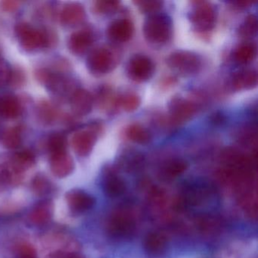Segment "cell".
<instances>
[{
    "mask_svg": "<svg viewBox=\"0 0 258 258\" xmlns=\"http://www.w3.org/2000/svg\"><path fill=\"white\" fill-rule=\"evenodd\" d=\"M35 76L39 82L58 97L72 96L76 90H74L73 81L61 72L48 69H39L36 71Z\"/></svg>",
    "mask_w": 258,
    "mask_h": 258,
    "instance_id": "cell-1",
    "label": "cell"
},
{
    "mask_svg": "<svg viewBox=\"0 0 258 258\" xmlns=\"http://www.w3.org/2000/svg\"><path fill=\"white\" fill-rule=\"evenodd\" d=\"M106 227L108 233L114 238H129L135 232L137 222L131 211L120 208L108 217Z\"/></svg>",
    "mask_w": 258,
    "mask_h": 258,
    "instance_id": "cell-2",
    "label": "cell"
},
{
    "mask_svg": "<svg viewBox=\"0 0 258 258\" xmlns=\"http://www.w3.org/2000/svg\"><path fill=\"white\" fill-rule=\"evenodd\" d=\"M21 46L28 52L49 48L46 30H37L26 22H21L15 28Z\"/></svg>",
    "mask_w": 258,
    "mask_h": 258,
    "instance_id": "cell-3",
    "label": "cell"
},
{
    "mask_svg": "<svg viewBox=\"0 0 258 258\" xmlns=\"http://www.w3.org/2000/svg\"><path fill=\"white\" fill-rule=\"evenodd\" d=\"M145 37L153 44L167 43L171 36V21L164 15H153L145 23Z\"/></svg>",
    "mask_w": 258,
    "mask_h": 258,
    "instance_id": "cell-4",
    "label": "cell"
},
{
    "mask_svg": "<svg viewBox=\"0 0 258 258\" xmlns=\"http://www.w3.org/2000/svg\"><path fill=\"white\" fill-rule=\"evenodd\" d=\"M114 64V55L108 48H96L90 52L87 58L89 70L96 75L108 73L112 69Z\"/></svg>",
    "mask_w": 258,
    "mask_h": 258,
    "instance_id": "cell-5",
    "label": "cell"
},
{
    "mask_svg": "<svg viewBox=\"0 0 258 258\" xmlns=\"http://www.w3.org/2000/svg\"><path fill=\"white\" fill-rule=\"evenodd\" d=\"M167 62L170 68L185 75L197 73L201 68L199 56L191 52L184 51L172 54Z\"/></svg>",
    "mask_w": 258,
    "mask_h": 258,
    "instance_id": "cell-6",
    "label": "cell"
},
{
    "mask_svg": "<svg viewBox=\"0 0 258 258\" xmlns=\"http://www.w3.org/2000/svg\"><path fill=\"white\" fill-rule=\"evenodd\" d=\"M97 124L93 123L89 129L80 131L72 138L74 150L79 156H87L93 150L97 137Z\"/></svg>",
    "mask_w": 258,
    "mask_h": 258,
    "instance_id": "cell-7",
    "label": "cell"
},
{
    "mask_svg": "<svg viewBox=\"0 0 258 258\" xmlns=\"http://www.w3.org/2000/svg\"><path fill=\"white\" fill-rule=\"evenodd\" d=\"M154 64L152 61L145 55H134L127 66L130 78L137 82L147 81L153 75Z\"/></svg>",
    "mask_w": 258,
    "mask_h": 258,
    "instance_id": "cell-8",
    "label": "cell"
},
{
    "mask_svg": "<svg viewBox=\"0 0 258 258\" xmlns=\"http://www.w3.org/2000/svg\"><path fill=\"white\" fill-rule=\"evenodd\" d=\"M190 19L199 29L211 30L215 22V10L210 4L201 3L191 12Z\"/></svg>",
    "mask_w": 258,
    "mask_h": 258,
    "instance_id": "cell-9",
    "label": "cell"
},
{
    "mask_svg": "<svg viewBox=\"0 0 258 258\" xmlns=\"http://www.w3.org/2000/svg\"><path fill=\"white\" fill-rule=\"evenodd\" d=\"M66 201L70 209L75 213H84L94 206L95 201L93 196L82 190L75 189L66 194Z\"/></svg>",
    "mask_w": 258,
    "mask_h": 258,
    "instance_id": "cell-10",
    "label": "cell"
},
{
    "mask_svg": "<svg viewBox=\"0 0 258 258\" xmlns=\"http://www.w3.org/2000/svg\"><path fill=\"white\" fill-rule=\"evenodd\" d=\"M49 162L52 173L58 178L69 176L72 173L75 167L73 159L67 152L51 154Z\"/></svg>",
    "mask_w": 258,
    "mask_h": 258,
    "instance_id": "cell-11",
    "label": "cell"
},
{
    "mask_svg": "<svg viewBox=\"0 0 258 258\" xmlns=\"http://www.w3.org/2000/svg\"><path fill=\"white\" fill-rule=\"evenodd\" d=\"M93 99L90 93L78 89L71 96V107L74 114L78 116L87 115L93 108Z\"/></svg>",
    "mask_w": 258,
    "mask_h": 258,
    "instance_id": "cell-12",
    "label": "cell"
},
{
    "mask_svg": "<svg viewBox=\"0 0 258 258\" xmlns=\"http://www.w3.org/2000/svg\"><path fill=\"white\" fill-rule=\"evenodd\" d=\"M53 214V204L50 200H43L38 202L34 207L28 220L34 226H44L50 221Z\"/></svg>",
    "mask_w": 258,
    "mask_h": 258,
    "instance_id": "cell-13",
    "label": "cell"
},
{
    "mask_svg": "<svg viewBox=\"0 0 258 258\" xmlns=\"http://www.w3.org/2000/svg\"><path fill=\"white\" fill-rule=\"evenodd\" d=\"M93 42V36L90 30L83 29L73 33L69 40V48L75 55L85 53Z\"/></svg>",
    "mask_w": 258,
    "mask_h": 258,
    "instance_id": "cell-14",
    "label": "cell"
},
{
    "mask_svg": "<svg viewBox=\"0 0 258 258\" xmlns=\"http://www.w3.org/2000/svg\"><path fill=\"white\" fill-rule=\"evenodd\" d=\"M86 13L84 7L79 4H70L62 9L60 22L63 26L75 27L84 22Z\"/></svg>",
    "mask_w": 258,
    "mask_h": 258,
    "instance_id": "cell-15",
    "label": "cell"
},
{
    "mask_svg": "<svg viewBox=\"0 0 258 258\" xmlns=\"http://www.w3.org/2000/svg\"><path fill=\"white\" fill-rule=\"evenodd\" d=\"M134 26L127 19H120L113 22L108 29V35L114 41L125 42L132 37Z\"/></svg>",
    "mask_w": 258,
    "mask_h": 258,
    "instance_id": "cell-16",
    "label": "cell"
},
{
    "mask_svg": "<svg viewBox=\"0 0 258 258\" xmlns=\"http://www.w3.org/2000/svg\"><path fill=\"white\" fill-rule=\"evenodd\" d=\"M167 246V236L161 232H150L146 235L144 240L145 250L152 256L162 254Z\"/></svg>",
    "mask_w": 258,
    "mask_h": 258,
    "instance_id": "cell-17",
    "label": "cell"
},
{
    "mask_svg": "<svg viewBox=\"0 0 258 258\" xmlns=\"http://www.w3.org/2000/svg\"><path fill=\"white\" fill-rule=\"evenodd\" d=\"M22 111L20 101L13 95L0 96V116L8 119L16 118Z\"/></svg>",
    "mask_w": 258,
    "mask_h": 258,
    "instance_id": "cell-18",
    "label": "cell"
},
{
    "mask_svg": "<svg viewBox=\"0 0 258 258\" xmlns=\"http://www.w3.org/2000/svg\"><path fill=\"white\" fill-rule=\"evenodd\" d=\"M196 226L202 233L215 235L222 229V220L213 214H202L196 219Z\"/></svg>",
    "mask_w": 258,
    "mask_h": 258,
    "instance_id": "cell-19",
    "label": "cell"
},
{
    "mask_svg": "<svg viewBox=\"0 0 258 258\" xmlns=\"http://www.w3.org/2000/svg\"><path fill=\"white\" fill-rule=\"evenodd\" d=\"M104 191L109 197H119L126 191V184L115 173H109L104 181Z\"/></svg>",
    "mask_w": 258,
    "mask_h": 258,
    "instance_id": "cell-20",
    "label": "cell"
},
{
    "mask_svg": "<svg viewBox=\"0 0 258 258\" xmlns=\"http://www.w3.org/2000/svg\"><path fill=\"white\" fill-rule=\"evenodd\" d=\"M36 162L34 154L31 151L25 149L15 154L10 164L16 170L23 173L25 170L31 168Z\"/></svg>",
    "mask_w": 258,
    "mask_h": 258,
    "instance_id": "cell-21",
    "label": "cell"
},
{
    "mask_svg": "<svg viewBox=\"0 0 258 258\" xmlns=\"http://www.w3.org/2000/svg\"><path fill=\"white\" fill-rule=\"evenodd\" d=\"M208 190L202 187L193 186L189 187L184 191L183 196L181 198L185 205H201L202 202L208 197Z\"/></svg>",
    "mask_w": 258,
    "mask_h": 258,
    "instance_id": "cell-22",
    "label": "cell"
},
{
    "mask_svg": "<svg viewBox=\"0 0 258 258\" xmlns=\"http://www.w3.org/2000/svg\"><path fill=\"white\" fill-rule=\"evenodd\" d=\"M172 115L175 119L184 120L191 117L195 112V106L191 102H187L183 99H177L172 102Z\"/></svg>",
    "mask_w": 258,
    "mask_h": 258,
    "instance_id": "cell-23",
    "label": "cell"
},
{
    "mask_svg": "<svg viewBox=\"0 0 258 258\" xmlns=\"http://www.w3.org/2000/svg\"><path fill=\"white\" fill-rule=\"evenodd\" d=\"M1 142L7 149H17L22 143V129L19 126H14L6 130L3 133Z\"/></svg>",
    "mask_w": 258,
    "mask_h": 258,
    "instance_id": "cell-24",
    "label": "cell"
},
{
    "mask_svg": "<svg viewBox=\"0 0 258 258\" xmlns=\"http://www.w3.org/2000/svg\"><path fill=\"white\" fill-rule=\"evenodd\" d=\"M233 87L237 90L250 89L256 86V74L253 71H243L234 76Z\"/></svg>",
    "mask_w": 258,
    "mask_h": 258,
    "instance_id": "cell-25",
    "label": "cell"
},
{
    "mask_svg": "<svg viewBox=\"0 0 258 258\" xmlns=\"http://www.w3.org/2000/svg\"><path fill=\"white\" fill-rule=\"evenodd\" d=\"M37 116L44 124H51L56 120L58 112L53 105L49 102H43L37 108Z\"/></svg>",
    "mask_w": 258,
    "mask_h": 258,
    "instance_id": "cell-26",
    "label": "cell"
},
{
    "mask_svg": "<svg viewBox=\"0 0 258 258\" xmlns=\"http://www.w3.org/2000/svg\"><path fill=\"white\" fill-rule=\"evenodd\" d=\"M187 169V164L183 160L173 159L168 161L163 169V173L166 178L174 179L182 174Z\"/></svg>",
    "mask_w": 258,
    "mask_h": 258,
    "instance_id": "cell-27",
    "label": "cell"
},
{
    "mask_svg": "<svg viewBox=\"0 0 258 258\" xmlns=\"http://www.w3.org/2000/svg\"><path fill=\"white\" fill-rule=\"evenodd\" d=\"M126 136L130 140L140 144L149 143L151 139L149 133L140 125H132L130 126L126 131Z\"/></svg>",
    "mask_w": 258,
    "mask_h": 258,
    "instance_id": "cell-28",
    "label": "cell"
},
{
    "mask_svg": "<svg viewBox=\"0 0 258 258\" xmlns=\"http://www.w3.org/2000/svg\"><path fill=\"white\" fill-rule=\"evenodd\" d=\"M47 146L51 154L66 152L67 138L61 133H55L49 137Z\"/></svg>",
    "mask_w": 258,
    "mask_h": 258,
    "instance_id": "cell-29",
    "label": "cell"
},
{
    "mask_svg": "<svg viewBox=\"0 0 258 258\" xmlns=\"http://www.w3.org/2000/svg\"><path fill=\"white\" fill-rule=\"evenodd\" d=\"M255 47L252 44L246 43V44L241 45L235 52V58L239 63L245 64L249 61L253 60L255 56Z\"/></svg>",
    "mask_w": 258,
    "mask_h": 258,
    "instance_id": "cell-30",
    "label": "cell"
},
{
    "mask_svg": "<svg viewBox=\"0 0 258 258\" xmlns=\"http://www.w3.org/2000/svg\"><path fill=\"white\" fill-rule=\"evenodd\" d=\"M50 182L44 175L38 174L32 181V188L34 192L38 196H45L51 190Z\"/></svg>",
    "mask_w": 258,
    "mask_h": 258,
    "instance_id": "cell-31",
    "label": "cell"
},
{
    "mask_svg": "<svg viewBox=\"0 0 258 258\" xmlns=\"http://www.w3.org/2000/svg\"><path fill=\"white\" fill-rule=\"evenodd\" d=\"M143 163V158L141 155L137 153L128 154L123 157L122 161V166L129 171L137 170L142 167Z\"/></svg>",
    "mask_w": 258,
    "mask_h": 258,
    "instance_id": "cell-32",
    "label": "cell"
},
{
    "mask_svg": "<svg viewBox=\"0 0 258 258\" xmlns=\"http://www.w3.org/2000/svg\"><path fill=\"white\" fill-rule=\"evenodd\" d=\"M118 7V3L112 1H99L95 4V12L98 14L108 15L111 14L117 10Z\"/></svg>",
    "mask_w": 258,
    "mask_h": 258,
    "instance_id": "cell-33",
    "label": "cell"
},
{
    "mask_svg": "<svg viewBox=\"0 0 258 258\" xmlns=\"http://www.w3.org/2000/svg\"><path fill=\"white\" fill-rule=\"evenodd\" d=\"M25 75L24 71L21 68H12L11 75H10V82L12 87L15 88L22 87L25 83Z\"/></svg>",
    "mask_w": 258,
    "mask_h": 258,
    "instance_id": "cell-34",
    "label": "cell"
},
{
    "mask_svg": "<svg viewBox=\"0 0 258 258\" xmlns=\"http://www.w3.org/2000/svg\"><path fill=\"white\" fill-rule=\"evenodd\" d=\"M240 34L246 36H252L256 32V19L253 16H250L247 18L244 25L241 27Z\"/></svg>",
    "mask_w": 258,
    "mask_h": 258,
    "instance_id": "cell-35",
    "label": "cell"
},
{
    "mask_svg": "<svg viewBox=\"0 0 258 258\" xmlns=\"http://www.w3.org/2000/svg\"><path fill=\"white\" fill-rule=\"evenodd\" d=\"M12 68L7 61L0 58V87H4L10 82Z\"/></svg>",
    "mask_w": 258,
    "mask_h": 258,
    "instance_id": "cell-36",
    "label": "cell"
},
{
    "mask_svg": "<svg viewBox=\"0 0 258 258\" xmlns=\"http://www.w3.org/2000/svg\"><path fill=\"white\" fill-rule=\"evenodd\" d=\"M18 257L19 258H36L37 252L31 244L23 243L18 248Z\"/></svg>",
    "mask_w": 258,
    "mask_h": 258,
    "instance_id": "cell-37",
    "label": "cell"
},
{
    "mask_svg": "<svg viewBox=\"0 0 258 258\" xmlns=\"http://www.w3.org/2000/svg\"><path fill=\"white\" fill-rule=\"evenodd\" d=\"M122 105L126 111H134L140 105L138 96L132 94L126 95L122 99Z\"/></svg>",
    "mask_w": 258,
    "mask_h": 258,
    "instance_id": "cell-38",
    "label": "cell"
},
{
    "mask_svg": "<svg viewBox=\"0 0 258 258\" xmlns=\"http://www.w3.org/2000/svg\"><path fill=\"white\" fill-rule=\"evenodd\" d=\"M49 258H85L84 255L75 251H64V250H58L52 253Z\"/></svg>",
    "mask_w": 258,
    "mask_h": 258,
    "instance_id": "cell-39",
    "label": "cell"
},
{
    "mask_svg": "<svg viewBox=\"0 0 258 258\" xmlns=\"http://www.w3.org/2000/svg\"><path fill=\"white\" fill-rule=\"evenodd\" d=\"M10 184H12V182L8 169L6 165L1 166L0 167V189Z\"/></svg>",
    "mask_w": 258,
    "mask_h": 258,
    "instance_id": "cell-40",
    "label": "cell"
},
{
    "mask_svg": "<svg viewBox=\"0 0 258 258\" xmlns=\"http://www.w3.org/2000/svg\"><path fill=\"white\" fill-rule=\"evenodd\" d=\"M140 4L142 11L145 13L156 12L161 8V3L160 2H141Z\"/></svg>",
    "mask_w": 258,
    "mask_h": 258,
    "instance_id": "cell-41",
    "label": "cell"
},
{
    "mask_svg": "<svg viewBox=\"0 0 258 258\" xmlns=\"http://www.w3.org/2000/svg\"><path fill=\"white\" fill-rule=\"evenodd\" d=\"M1 8L6 12L15 11L19 7V4L16 1H4L0 4Z\"/></svg>",
    "mask_w": 258,
    "mask_h": 258,
    "instance_id": "cell-42",
    "label": "cell"
},
{
    "mask_svg": "<svg viewBox=\"0 0 258 258\" xmlns=\"http://www.w3.org/2000/svg\"><path fill=\"white\" fill-rule=\"evenodd\" d=\"M0 58H1V52H0Z\"/></svg>",
    "mask_w": 258,
    "mask_h": 258,
    "instance_id": "cell-43",
    "label": "cell"
}]
</instances>
